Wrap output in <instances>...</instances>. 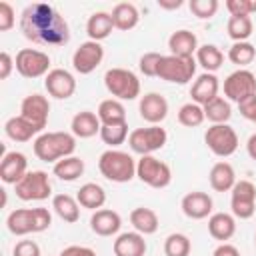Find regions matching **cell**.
<instances>
[{
  "instance_id": "obj_1",
  "label": "cell",
  "mask_w": 256,
  "mask_h": 256,
  "mask_svg": "<svg viewBox=\"0 0 256 256\" xmlns=\"http://www.w3.org/2000/svg\"><path fill=\"white\" fill-rule=\"evenodd\" d=\"M20 30L26 40L44 46H64L70 40V28L64 16L46 2L28 4L20 16Z\"/></svg>"
},
{
  "instance_id": "obj_2",
  "label": "cell",
  "mask_w": 256,
  "mask_h": 256,
  "mask_svg": "<svg viewBox=\"0 0 256 256\" xmlns=\"http://www.w3.org/2000/svg\"><path fill=\"white\" fill-rule=\"evenodd\" d=\"M32 148L38 160L56 164L62 158L74 156L76 136L72 132H42L34 138Z\"/></svg>"
},
{
  "instance_id": "obj_3",
  "label": "cell",
  "mask_w": 256,
  "mask_h": 256,
  "mask_svg": "<svg viewBox=\"0 0 256 256\" xmlns=\"http://www.w3.org/2000/svg\"><path fill=\"white\" fill-rule=\"evenodd\" d=\"M52 224V214L48 208H16L6 218V228L14 236L38 234L48 230Z\"/></svg>"
},
{
  "instance_id": "obj_4",
  "label": "cell",
  "mask_w": 256,
  "mask_h": 256,
  "mask_svg": "<svg viewBox=\"0 0 256 256\" xmlns=\"http://www.w3.org/2000/svg\"><path fill=\"white\" fill-rule=\"evenodd\" d=\"M98 170L106 180L124 184L136 176V160L128 152H122L118 148H108L98 158Z\"/></svg>"
},
{
  "instance_id": "obj_5",
  "label": "cell",
  "mask_w": 256,
  "mask_h": 256,
  "mask_svg": "<svg viewBox=\"0 0 256 256\" xmlns=\"http://www.w3.org/2000/svg\"><path fill=\"white\" fill-rule=\"evenodd\" d=\"M104 86L116 100H136L140 96V80L128 68H110L104 74Z\"/></svg>"
},
{
  "instance_id": "obj_6",
  "label": "cell",
  "mask_w": 256,
  "mask_h": 256,
  "mask_svg": "<svg viewBox=\"0 0 256 256\" xmlns=\"http://www.w3.org/2000/svg\"><path fill=\"white\" fill-rule=\"evenodd\" d=\"M166 142H168V132L160 124H152L146 128H134L128 136L130 150L140 156H150L156 150H162Z\"/></svg>"
},
{
  "instance_id": "obj_7",
  "label": "cell",
  "mask_w": 256,
  "mask_h": 256,
  "mask_svg": "<svg viewBox=\"0 0 256 256\" xmlns=\"http://www.w3.org/2000/svg\"><path fill=\"white\" fill-rule=\"evenodd\" d=\"M196 58H182V56H162L160 64H158V76L160 80L172 82V84H188L194 76H196Z\"/></svg>"
},
{
  "instance_id": "obj_8",
  "label": "cell",
  "mask_w": 256,
  "mask_h": 256,
  "mask_svg": "<svg viewBox=\"0 0 256 256\" xmlns=\"http://www.w3.org/2000/svg\"><path fill=\"white\" fill-rule=\"evenodd\" d=\"M136 176L140 182H144L150 188H166L172 182V170L164 160H158L154 154L150 156H140L136 160Z\"/></svg>"
},
{
  "instance_id": "obj_9",
  "label": "cell",
  "mask_w": 256,
  "mask_h": 256,
  "mask_svg": "<svg viewBox=\"0 0 256 256\" xmlns=\"http://www.w3.org/2000/svg\"><path fill=\"white\" fill-rule=\"evenodd\" d=\"M14 192L24 202H42L52 194V184L44 170H28L26 176L14 184Z\"/></svg>"
},
{
  "instance_id": "obj_10",
  "label": "cell",
  "mask_w": 256,
  "mask_h": 256,
  "mask_svg": "<svg viewBox=\"0 0 256 256\" xmlns=\"http://www.w3.org/2000/svg\"><path fill=\"white\" fill-rule=\"evenodd\" d=\"M208 150L218 158H228L238 150V134L230 124H212L204 132Z\"/></svg>"
},
{
  "instance_id": "obj_11",
  "label": "cell",
  "mask_w": 256,
  "mask_h": 256,
  "mask_svg": "<svg viewBox=\"0 0 256 256\" xmlns=\"http://www.w3.org/2000/svg\"><path fill=\"white\" fill-rule=\"evenodd\" d=\"M14 66H16V72L24 78H40L52 70L50 68V56L42 50H36V48L18 50L16 58H14Z\"/></svg>"
},
{
  "instance_id": "obj_12",
  "label": "cell",
  "mask_w": 256,
  "mask_h": 256,
  "mask_svg": "<svg viewBox=\"0 0 256 256\" xmlns=\"http://www.w3.org/2000/svg\"><path fill=\"white\" fill-rule=\"evenodd\" d=\"M256 94V74L246 70V68H238L232 74L226 76L224 80V96L228 102H236L240 104L242 100L250 98Z\"/></svg>"
},
{
  "instance_id": "obj_13",
  "label": "cell",
  "mask_w": 256,
  "mask_h": 256,
  "mask_svg": "<svg viewBox=\"0 0 256 256\" xmlns=\"http://www.w3.org/2000/svg\"><path fill=\"white\" fill-rule=\"evenodd\" d=\"M230 208L232 216L248 220L256 212V186L250 180H238L230 190Z\"/></svg>"
},
{
  "instance_id": "obj_14",
  "label": "cell",
  "mask_w": 256,
  "mask_h": 256,
  "mask_svg": "<svg viewBox=\"0 0 256 256\" xmlns=\"http://www.w3.org/2000/svg\"><path fill=\"white\" fill-rule=\"evenodd\" d=\"M20 116L26 118L40 134L48 124V116H50V102L46 96L34 92L24 96V100L20 102Z\"/></svg>"
},
{
  "instance_id": "obj_15",
  "label": "cell",
  "mask_w": 256,
  "mask_h": 256,
  "mask_svg": "<svg viewBox=\"0 0 256 256\" xmlns=\"http://www.w3.org/2000/svg\"><path fill=\"white\" fill-rule=\"evenodd\" d=\"M102 60H104V48L100 42H94V40L82 42L72 54V66L82 76L94 72L102 64Z\"/></svg>"
},
{
  "instance_id": "obj_16",
  "label": "cell",
  "mask_w": 256,
  "mask_h": 256,
  "mask_svg": "<svg viewBox=\"0 0 256 256\" xmlns=\"http://www.w3.org/2000/svg\"><path fill=\"white\" fill-rule=\"evenodd\" d=\"M46 92L56 100H66L76 92V78L66 68H52L44 76Z\"/></svg>"
},
{
  "instance_id": "obj_17",
  "label": "cell",
  "mask_w": 256,
  "mask_h": 256,
  "mask_svg": "<svg viewBox=\"0 0 256 256\" xmlns=\"http://www.w3.org/2000/svg\"><path fill=\"white\" fill-rule=\"evenodd\" d=\"M138 112H140V118L144 122H148L150 126L160 124L168 116V100L158 92H148L140 98Z\"/></svg>"
},
{
  "instance_id": "obj_18",
  "label": "cell",
  "mask_w": 256,
  "mask_h": 256,
  "mask_svg": "<svg viewBox=\"0 0 256 256\" xmlns=\"http://www.w3.org/2000/svg\"><path fill=\"white\" fill-rule=\"evenodd\" d=\"M212 198L210 194L202 192V190H194V192H188L182 202H180V208L184 212L186 218L190 220H204V218H210L212 214Z\"/></svg>"
},
{
  "instance_id": "obj_19",
  "label": "cell",
  "mask_w": 256,
  "mask_h": 256,
  "mask_svg": "<svg viewBox=\"0 0 256 256\" xmlns=\"http://www.w3.org/2000/svg\"><path fill=\"white\" fill-rule=\"evenodd\" d=\"M28 172V160L22 152H6L0 162V180L4 184H18Z\"/></svg>"
},
{
  "instance_id": "obj_20",
  "label": "cell",
  "mask_w": 256,
  "mask_h": 256,
  "mask_svg": "<svg viewBox=\"0 0 256 256\" xmlns=\"http://www.w3.org/2000/svg\"><path fill=\"white\" fill-rule=\"evenodd\" d=\"M218 90H220L218 76L212 74V72H202V74L196 76V80L192 82V86H190V96H192V102L204 106V104H208L210 100H214V98L218 96Z\"/></svg>"
},
{
  "instance_id": "obj_21",
  "label": "cell",
  "mask_w": 256,
  "mask_h": 256,
  "mask_svg": "<svg viewBox=\"0 0 256 256\" xmlns=\"http://www.w3.org/2000/svg\"><path fill=\"white\" fill-rule=\"evenodd\" d=\"M120 226H122V218L116 210L100 208L90 216V228L98 236H114L120 232Z\"/></svg>"
},
{
  "instance_id": "obj_22",
  "label": "cell",
  "mask_w": 256,
  "mask_h": 256,
  "mask_svg": "<svg viewBox=\"0 0 256 256\" xmlns=\"http://www.w3.org/2000/svg\"><path fill=\"white\" fill-rule=\"evenodd\" d=\"M114 256H144L146 254V240L140 232H122L116 236L112 244Z\"/></svg>"
},
{
  "instance_id": "obj_23",
  "label": "cell",
  "mask_w": 256,
  "mask_h": 256,
  "mask_svg": "<svg viewBox=\"0 0 256 256\" xmlns=\"http://www.w3.org/2000/svg\"><path fill=\"white\" fill-rule=\"evenodd\" d=\"M100 128H102V122H100L98 114H94L90 110L76 112L70 122V132L76 138H92V136L100 134Z\"/></svg>"
},
{
  "instance_id": "obj_24",
  "label": "cell",
  "mask_w": 256,
  "mask_h": 256,
  "mask_svg": "<svg viewBox=\"0 0 256 256\" xmlns=\"http://www.w3.org/2000/svg\"><path fill=\"white\" fill-rule=\"evenodd\" d=\"M168 48H170V54L174 56H182V58H192L198 50V38L194 32L182 28V30H176L170 34L168 38Z\"/></svg>"
},
{
  "instance_id": "obj_25",
  "label": "cell",
  "mask_w": 256,
  "mask_h": 256,
  "mask_svg": "<svg viewBox=\"0 0 256 256\" xmlns=\"http://www.w3.org/2000/svg\"><path fill=\"white\" fill-rule=\"evenodd\" d=\"M208 180H210L212 190H216V192H230L234 188V184L238 182L234 166L230 162H226V160H220L210 168Z\"/></svg>"
},
{
  "instance_id": "obj_26",
  "label": "cell",
  "mask_w": 256,
  "mask_h": 256,
  "mask_svg": "<svg viewBox=\"0 0 256 256\" xmlns=\"http://www.w3.org/2000/svg\"><path fill=\"white\" fill-rule=\"evenodd\" d=\"M208 232L214 240L226 242L236 232V218L228 212H214L208 218Z\"/></svg>"
},
{
  "instance_id": "obj_27",
  "label": "cell",
  "mask_w": 256,
  "mask_h": 256,
  "mask_svg": "<svg viewBox=\"0 0 256 256\" xmlns=\"http://www.w3.org/2000/svg\"><path fill=\"white\" fill-rule=\"evenodd\" d=\"M114 30V22H112V14L110 12H104V10H98L94 14H90L88 22H86V34H88V40H94V42H102L106 40Z\"/></svg>"
},
{
  "instance_id": "obj_28",
  "label": "cell",
  "mask_w": 256,
  "mask_h": 256,
  "mask_svg": "<svg viewBox=\"0 0 256 256\" xmlns=\"http://www.w3.org/2000/svg\"><path fill=\"white\" fill-rule=\"evenodd\" d=\"M76 200L82 208H88V210L96 212L106 204V190L96 182H86L78 188Z\"/></svg>"
},
{
  "instance_id": "obj_29",
  "label": "cell",
  "mask_w": 256,
  "mask_h": 256,
  "mask_svg": "<svg viewBox=\"0 0 256 256\" xmlns=\"http://www.w3.org/2000/svg\"><path fill=\"white\" fill-rule=\"evenodd\" d=\"M110 14H112L114 28H116V30H122V32H128V30L136 28L138 22H140L138 8H136L132 2H118V4L112 8Z\"/></svg>"
},
{
  "instance_id": "obj_30",
  "label": "cell",
  "mask_w": 256,
  "mask_h": 256,
  "mask_svg": "<svg viewBox=\"0 0 256 256\" xmlns=\"http://www.w3.org/2000/svg\"><path fill=\"white\" fill-rule=\"evenodd\" d=\"M130 224L134 226L136 232H140L142 236H150L158 230L160 226V220H158V214L152 210V208H146V206H138L130 212Z\"/></svg>"
},
{
  "instance_id": "obj_31",
  "label": "cell",
  "mask_w": 256,
  "mask_h": 256,
  "mask_svg": "<svg viewBox=\"0 0 256 256\" xmlns=\"http://www.w3.org/2000/svg\"><path fill=\"white\" fill-rule=\"evenodd\" d=\"M52 210L56 216L68 224H74L80 220V204L74 196L70 194H56L52 196Z\"/></svg>"
},
{
  "instance_id": "obj_32",
  "label": "cell",
  "mask_w": 256,
  "mask_h": 256,
  "mask_svg": "<svg viewBox=\"0 0 256 256\" xmlns=\"http://www.w3.org/2000/svg\"><path fill=\"white\" fill-rule=\"evenodd\" d=\"M4 132H6V136H8L10 140H14V142H28V140H32L34 136L40 134V132H38L26 118H22L20 114L6 120Z\"/></svg>"
},
{
  "instance_id": "obj_33",
  "label": "cell",
  "mask_w": 256,
  "mask_h": 256,
  "mask_svg": "<svg viewBox=\"0 0 256 256\" xmlns=\"http://www.w3.org/2000/svg\"><path fill=\"white\" fill-rule=\"evenodd\" d=\"M102 126H110V124H122L126 122V108L120 100L116 98H106L98 104V110H96Z\"/></svg>"
},
{
  "instance_id": "obj_34",
  "label": "cell",
  "mask_w": 256,
  "mask_h": 256,
  "mask_svg": "<svg viewBox=\"0 0 256 256\" xmlns=\"http://www.w3.org/2000/svg\"><path fill=\"white\" fill-rule=\"evenodd\" d=\"M52 174L64 182H74L84 174V160L78 156L62 158L52 166Z\"/></svg>"
},
{
  "instance_id": "obj_35",
  "label": "cell",
  "mask_w": 256,
  "mask_h": 256,
  "mask_svg": "<svg viewBox=\"0 0 256 256\" xmlns=\"http://www.w3.org/2000/svg\"><path fill=\"white\" fill-rule=\"evenodd\" d=\"M196 62L204 68V72H216L224 64V54L216 44H202L196 50Z\"/></svg>"
},
{
  "instance_id": "obj_36",
  "label": "cell",
  "mask_w": 256,
  "mask_h": 256,
  "mask_svg": "<svg viewBox=\"0 0 256 256\" xmlns=\"http://www.w3.org/2000/svg\"><path fill=\"white\" fill-rule=\"evenodd\" d=\"M204 108V116L208 122L212 124H228V120L232 118V106L226 98L216 96L214 100H210L208 104L202 106Z\"/></svg>"
},
{
  "instance_id": "obj_37",
  "label": "cell",
  "mask_w": 256,
  "mask_h": 256,
  "mask_svg": "<svg viewBox=\"0 0 256 256\" xmlns=\"http://www.w3.org/2000/svg\"><path fill=\"white\" fill-rule=\"evenodd\" d=\"M226 32L234 42H248L254 32V24L250 16H230L226 22Z\"/></svg>"
},
{
  "instance_id": "obj_38",
  "label": "cell",
  "mask_w": 256,
  "mask_h": 256,
  "mask_svg": "<svg viewBox=\"0 0 256 256\" xmlns=\"http://www.w3.org/2000/svg\"><path fill=\"white\" fill-rule=\"evenodd\" d=\"M256 58V48L254 44L250 42H234L230 48H228V60L240 68L252 64Z\"/></svg>"
},
{
  "instance_id": "obj_39",
  "label": "cell",
  "mask_w": 256,
  "mask_h": 256,
  "mask_svg": "<svg viewBox=\"0 0 256 256\" xmlns=\"http://www.w3.org/2000/svg\"><path fill=\"white\" fill-rule=\"evenodd\" d=\"M192 242L182 232H172L164 240V254L166 256H190Z\"/></svg>"
},
{
  "instance_id": "obj_40",
  "label": "cell",
  "mask_w": 256,
  "mask_h": 256,
  "mask_svg": "<svg viewBox=\"0 0 256 256\" xmlns=\"http://www.w3.org/2000/svg\"><path fill=\"white\" fill-rule=\"evenodd\" d=\"M204 120H206L204 108H202L200 104L192 102V100L186 102V104H182L180 110H178V122H180L182 126H186V128H196V126H200Z\"/></svg>"
},
{
  "instance_id": "obj_41",
  "label": "cell",
  "mask_w": 256,
  "mask_h": 256,
  "mask_svg": "<svg viewBox=\"0 0 256 256\" xmlns=\"http://www.w3.org/2000/svg\"><path fill=\"white\" fill-rule=\"evenodd\" d=\"M128 122L122 124H110V126H102L100 128V138L104 144H108L110 148H118L120 144L126 142L128 138Z\"/></svg>"
},
{
  "instance_id": "obj_42",
  "label": "cell",
  "mask_w": 256,
  "mask_h": 256,
  "mask_svg": "<svg viewBox=\"0 0 256 256\" xmlns=\"http://www.w3.org/2000/svg\"><path fill=\"white\" fill-rule=\"evenodd\" d=\"M188 8H190V12L196 18L206 20V18H212L218 12L220 4H218V0H190L188 2Z\"/></svg>"
},
{
  "instance_id": "obj_43",
  "label": "cell",
  "mask_w": 256,
  "mask_h": 256,
  "mask_svg": "<svg viewBox=\"0 0 256 256\" xmlns=\"http://www.w3.org/2000/svg\"><path fill=\"white\" fill-rule=\"evenodd\" d=\"M162 60L160 52H146L138 60V68L144 76H158V64Z\"/></svg>"
},
{
  "instance_id": "obj_44",
  "label": "cell",
  "mask_w": 256,
  "mask_h": 256,
  "mask_svg": "<svg viewBox=\"0 0 256 256\" xmlns=\"http://www.w3.org/2000/svg\"><path fill=\"white\" fill-rule=\"evenodd\" d=\"M230 16H252L256 12V0H226Z\"/></svg>"
},
{
  "instance_id": "obj_45",
  "label": "cell",
  "mask_w": 256,
  "mask_h": 256,
  "mask_svg": "<svg viewBox=\"0 0 256 256\" xmlns=\"http://www.w3.org/2000/svg\"><path fill=\"white\" fill-rule=\"evenodd\" d=\"M16 22V12L12 4L0 2V32H8Z\"/></svg>"
},
{
  "instance_id": "obj_46",
  "label": "cell",
  "mask_w": 256,
  "mask_h": 256,
  "mask_svg": "<svg viewBox=\"0 0 256 256\" xmlns=\"http://www.w3.org/2000/svg\"><path fill=\"white\" fill-rule=\"evenodd\" d=\"M12 256H42V254H40V246L34 240H20L12 250Z\"/></svg>"
},
{
  "instance_id": "obj_47",
  "label": "cell",
  "mask_w": 256,
  "mask_h": 256,
  "mask_svg": "<svg viewBox=\"0 0 256 256\" xmlns=\"http://www.w3.org/2000/svg\"><path fill=\"white\" fill-rule=\"evenodd\" d=\"M238 110H240V114H242L246 120L254 122V120H256V94L250 96V98H246V100H242V102L238 104Z\"/></svg>"
},
{
  "instance_id": "obj_48",
  "label": "cell",
  "mask_w": 256,
  "mask_h": 256,
  "mask_svg": "<svg viewBox=\"0 0 256 256\" xmlns=\"http://www.w3.org/2000/svg\"><path fill=\"white\" fill-rule=\"evenodd\" d=\"M14 68H16V66H14V58H12L6 50H2V52H0V80H6V78L12 74Z\"/></svg>"
},
{
  "instance_id": "obj_49",
  "label": "cell",
  "mask_w": 256,
  "mask_h": 256,
  "mask_svg": "<svg viewBox=\"0 0 256 256\" xmlns=\"http://www.w3.org/2000/svg\"><path fill=\"white\" fill-rule=\"evenodd\" d=\"M58 256H96V252L88 246H80V244H72V246H66Z\"/></svg>"
},
{
  "instance_id": "obj_50",
  "label": "cell",
  "mask_w": 256,
  "mask_h": 256,
  "mask_svg": "<svg viewBox=\"0 0 256 256\" xmlns=\"http://www.w3.org/2000/svg\"><path fill=\"white\" fill-rule=\"evenodd\" d=\"M212 256H240V250H238L234 244H230V242H220V244L214 248Z\"/></svg>"
},
{
  "instance_id": "obj_51",
  "label": "cell",
  "mask_w": 256,
  "mask_h": 256,
  "mask_svg": "<svg viewBox=\"0 0 256 256\" xmlns=\"http://www.w3.org/2000/svg\"><path fill=\"white\" fill-rule=\"evenodd\" d=\"M182 4H184L182 0H158V6L164 8V10H176V8H180Z\"/></svg>"
},
{
  "instance_id": "obj_52",
  "label": "cell",
  "mask_w": 256,
  "mask_h": 256,
  "mask_svg": "<svg viewBox=\"0 0 256 256\" xmlns=\"http://www.w3.org/2000/svg\"><path fill=\"white\" fill-rule=\"evenodd\" d=\"M246 152H248V156H250L252 160H256V132L248 138V142H246Z\"/></svg>"
},
{
  "instance_id": "obj_53",
  "label": "cell",
  "mask_w": 256,
  "mask_h": 256,
  "mask_svg": "<svg viewBox=\"0 0 256 256\" xmlns=\"http://www.w3.org/2000/svg\"><path fill=\"white\" fill-rule=\"evenodd\" d=\"M254 244H256V234H254Z\"/></svg>"
},
{
  "instance_id": "obj_54",
  "label": "cell",
  "mask_w": 256,
  "mask_h": 256,
  "mask_svg": "<svg viewBox=\"0 0 256 256\" xmlns=\"http://www.w3.org/2000/svg\"><path fill=\"white\" fill-rule=\"evenodd\" d=\"M254 124H256V120H254Z\"/></svg>"
}]
</instances>
